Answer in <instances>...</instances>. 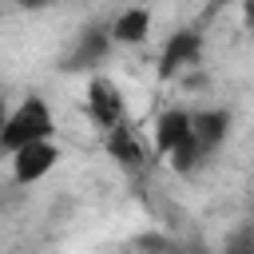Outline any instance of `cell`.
<instances>
[{"label": "cell", "instance_id": "obj_1", "mask_svg": "<svg viewBox=\"0 0 254 254\" xmlns=\"http://www.w3.org/2000/svg\"><path fill=\"white\" fill-rule=\"evenodd\" d=\"M56 131L52 123V111L40 95H28L8 119H4V131H0V147L4 151H20V147H32V143H48V135Z\"/></svg>", "mask_w": 254, "mask_h": 254}, {"label": "cell", "instance_id": "obj_2", "mask_svg": "<svg viewBox=\"0 0 254 254\" xmlns=\"http://www.w3.org/2000/svg\"><path fill=\"white\" fill-rule=\"evenodd\" d=\"M198 52H202V32H175V36L167 40L163 56H159V75L171 79L175 71L198 64Z\"/></svg>", "mask_w": 254, "mask_h": 254}, {"label": "cell", "instance_id": "obj_3", "mask_svg": "<svg viewBox=\"0 0 254 254\" xmlns=\"http://www.w3.org/2000/svg\"><path fill=\"white\" fill-rule=\"evenodd\" d=\"M56 159H60V151L52 147V143H32V147H20L16 155H12V175H16V183H36V179H44L52 167H56Z\"/></svg>", "mask_w": 254, "mask_h": 254}, {"label": "cell", "instance_id": "obj_4", "mask_svg": "<svg viewBox=\"0 0 254 254\" xmlns=\"http://www.w3.org/2000/svg\"><path fill=\"white\" fill-rule=\"evenodd\" d=\"M226 127H230L226 111H194V115H187V131H190V139H194V147L202 155H210L226 139Z\"/></svg>", "mask_w": 254, "mask_h": 254}, {"label": "cell", "instance_id": "obj_5", "mask_svg": "<svg viewBox=\"0 0 254 254\" xmlns=\"http://www.w3.org/2000/svg\"><path fill=\"white\" fill-rule=\"evenodd\" d=\"M87 107H91V119L103 123V127H119L123 123V99H119L115 83H107V79H91Z\"/></svg>", "mask_w": 254, "mask_h": 254}, {"label": "cell", "instance_id": "obj_6", "mask_svg": "<svg viewBox=\"0 0 254 254\" xmlns=\"http://www.w3.org/2000/svg\"><path fill=\"white\" fill-rule=\"evenodd\" d=\"M107 48H111V36H107V28H91V32H83L79 36V44H75V52L67 56V71H79V67H91V64H99L103 56H107Z\"/></svg>", "mask_w": 254, "mask_h": 254}, {"label": "cell", "instance_id": "obj_7", "mask_svg": "<svg viewBox=\"0 0 254 254\" xmlns=\"http://www.w3.org/2000/svg\"><path fill=\"white\" fill-rule=\"evenodd\" d=\"M147 32H151V12H147V8H127V12H119L115 24L107 28V36L119 40V44H143Z\"/></svg>", "mask_w": 254, "mask_h": 254}, {"label": "cell", "instance_id": "obj_8", "mask_svg": "<svg viewBox=\"0 0 254 254\" xmlns=\"http://www.w3.org/2000/svg\"><path fill=\"white\" fill-rule=\"evenodd\" d=\"M107 151H111V159L123 163L127 171H139V167H143V147H139V139L131 135L127 123L111 127V135H107Z\"/></svg>", "mask_w": 254, "mask_h": 254}, {"label": "cell", "instance_id": "obj_9", "mask_svg": "<svg viewBox=\"0 0 254 254\" xmlns=\"http://www.w3.org/2000/svg\"><path fill=\"white\" fill-rule=\"evenodd\" d=\"M183 135H187V111H179V107L175 111H163L159 123H155V151L167 155Z\"/></svg>", "mask_w": 254, "mask_h": 254}, {"label": "cell", "instance_id": "obj_10", "mask_svg": "<svg viewBox=\"0 0 254 254\" xmlns=\"http://www.w3.org/2000/svg\"><path fill=\"white\" fill-rule=\"evenodd\" d=\"M226 254H254V230L246 226V230H242V234L226 246Z\"/></svg>", "mask_w": 254, "mask_h": 254}, {"label": "cell", "instance_id": "obj_11", "mask_svg": "<svg viewBox=\"0 0 254 254\" xmlns=\"http://www.w3.org/2000/svg\"><path fill=\"white\" fill-rule=\"evenodd\" d=\"M4 119H8V107H4V95H0V131H4Z\"/></svg>", "mask_w": 254, "mask_h": 254}]
</instances>
